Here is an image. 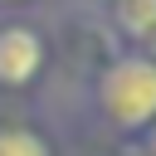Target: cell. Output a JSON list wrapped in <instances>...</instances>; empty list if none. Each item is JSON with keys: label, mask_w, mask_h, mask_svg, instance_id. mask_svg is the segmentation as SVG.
Masks as SVG:
<instances>
[{"label": "cell", "mask_w": 156, "mask_h": 156, "mask_svg": "<svg viewBox=\"0 0 156 156\" xmlns=\"http://www.w3.org/2000/svg\"><path fill=\"white\" fill-rule=\"evenodd\" d=\"M102 107L117 127H146L156 117V63L151 58H122L102 78Z\"/></svg>", "instance_id": "obj_1"}, {"label": "cell", "mask_w": 156, "mask_h": 156, "mask_svg": "<svg viewBox=\"0 0 156 156\" xmlns=\"http://www.w3.org/2000/svg\"><path fill=\"white\" fill-rule=\"evenodd\" d=\"M39 58H44V44L34 29L24 24L0 29V83H29L39 73Z\"/></svg>", "instance_id": "obj_2"}, {"label": "cell", "mask_w": 156, "mask_h": 156, "mask_svg": "<svg viewBox=\"0 0 156 156\" xmlns=\"http://www.w3.org/2000/svg\"><path fill=\"white\" fill-rule=\"evenodd\" d=\"M117 24L136 39H146L156 29V0H117Z\"/></svg>", "instance_id": "obj_3"}, {"label": "cell", "mask_w": 156, "mask_h": 156, "mask_svg": "<svg viewBox=\"0 0 156 156\" xmlns=\"http://www.w3.org/2000/svg\"><path fill=\"white\" fill-rule=\"evenodd\" d=\"M0 156H49V141L24 127H0Z\"/></svg>", "instance_id": "obj_4"}, {"label": "cell", "mask_w": 156, "mask_h": 156, "mask_svg": "<svg viewBox=\"0 0 156 156\" xmlns=\"http://www.w3.org/2000/svg\"><path fill=\"white\" fill-rule=\"evenodd\" d=\"M146 44H151V54H156V29H151V34H146Z\"/></svg>", "instance_id": "obj_5"}, {"label": "cell", "mask_w": 156, "mask_h": 156, "mask_svg": "<svg viewBox=\"0 0 156 156\" xmlns=\"http://www.w3.org/2000/svg\"><path fill=\"white\" fill-rule=\"evenodd\" d=\"M146 146H151V156H156V127H151V141H146Z\"/></svg>", "instance_id": "obj_6"}]
</instances>
